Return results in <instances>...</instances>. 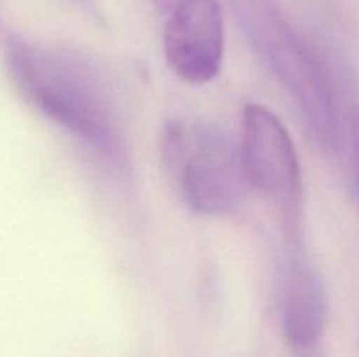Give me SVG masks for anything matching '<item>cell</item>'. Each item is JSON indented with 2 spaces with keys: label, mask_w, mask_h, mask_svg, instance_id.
<instances>
[{
  "label": "cell",
  "mask_w": 359,
  "mask_h": 357,
  "mask_svg": "<svg viewBox=\"0 0 359 357\" xmlns=\"http://www.w3.org/2000/svg\"><path fill=\"white\" fill-rule=\"evenodd\" d=\"M16 66L25 91L46 115L95 153L121 160L123 130L114 94L93 63L67 51L21 48Z\"/></svg>",
  "instance_id": "cell-1"
},
{
  "label": "cell",
  "mask_w": 359,
  "mask_h": 357,
  "mask_svg": "<svg viewBox=\"0 0 359 357\" xmlns=\"http://www.w3.org/2000/svg\"><path fill=\"white\" fill-rule=\"evenodd\" d=\"M245 41L304 112L325 149L342 136L340 104L328 66L283 14L276 0H230Z\"/></svg>",
  "instance_id": "cell-2"
},
{
  "label": "cell",
  "mask_w": 359,
  "mask_h": 357,
  "mask_svg": "<svg viewBox=\"0 0 359 357\" xmlns=\"http://www.w3.org/2000/svg\"><path fill=\"white\" fill-rule=\"evenodd\" d=\"M165 172L179 198L203 216H224L241 206L248 181L241 149L216 122L175 119L160 136Z\"/></svg>",
  "instance_id": "cell-3"
},
{
  "label": "cell",
  "mask_w": 359,
  "mask_h": 357,
  "mask_svg": "<svg viewBox=\"0 0 359 357\" xmlns=\"http://www.w3.org/2000/svg\"><path fill=\"white\" fill-rule=\"evenodd\" d=\"M238 149L248 184L279 206L283 233H302L304 181L297 147L284 122L265 105H245Z\"/></svg>",
  "instance_id": "cell-4"
},
{
  "label": "cell",
  "mask_w": 359,
  "mask_h": 357,
  "mask_svg": "<svg viewBox=\"0 0 359 357\" xmlns=\"http://www.w3.org/2000/svg\"><path fill=\"white\" fill-rule=\"evenodd\" d=\"M161 18L163 55L172 72L191 84L219 74L224 52L217 0H153Z\"/></svg>",
  "instance_id": "cell-5"
},
{
  "label": "cell",
  "mask_w": 359,
  "mask_h": 357,
  "mask_svg": "<svg viewBox=\"0 0 359 357\" xmlns=\"http://www.w3.org/2000/svg\"><path fill=\"white\" fill-rule=\"evenodd\" d=\"M280 321L293 349H312L325 331L328 301L321 279L309 261L302 234L284 237Z\"/></svg>",
  "instance_id": "cell-6"
}]
</instances>
